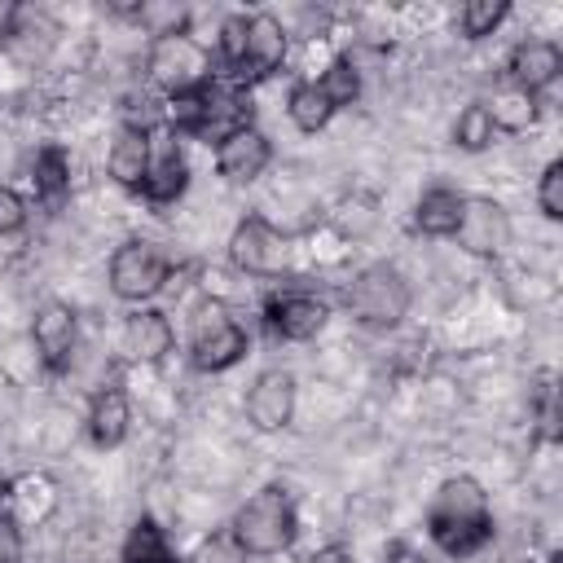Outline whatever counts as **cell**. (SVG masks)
Instances as JSON below:
<instances>
[{"label":"cell","instance_id":"obj_12","mask_svg":"<svg viewBox=\"0 0 563 563\" xmlns=\"http://www.w3.org/2000/svg\"><path fill=\"white\" fill-rule=\"evenodd\" d=\"M282 62H286V31H282V22H277L273 13H251V18H246V48H242V62H238L233 79H238V84L264 79V75H273Z\"/></svg>","mask_w":563,"mask_h":563},{"label":"cell","instance_id":"obj_13","mask_svg":"<svg viewBox=\"0 0 563 563\" xmlns=\"http://www.w3.org/2000/svg\"><path fill=\"white\" fill-rule=\"evenodd\" d=\"M453 238L471 255H501L506 242H510V220H506L501 202H493V198H466Z\"/></svg>","mask_w":563,"mask_h":563},{"label":"cell","instance_id":"obj_18","mask_svg":"<svg viewBox=\"0 0 563 563\" xmlns=\"http://www.w3.org/2000/svg\"><path fill=\"white\" fill-rule=\"evenodd\" d=\"M110 176L123 185V189H136L141 194V180H145V167H150V128L141 123H123L114 145H110Z\"/></svg>","mask_w":563,"mask_h":563},{"label":"cell","instance_id":"obj_16","mask_svg":"<svg viewBox=\"0 0 563 563\" xmlns=\"http://www.w3.org/2000/svg\"><path fill=\"white\" fill-rule=\"evenodd\" d=\"M559 70H563V53H559V44H550V40H523V44H515L510 48V57H506V75H510V88H523V92H541V88H550L554 79H559Z\"/></svg>","mask_w":563,"mask_h":563},{"label":"cell","instance_id":"obj_15","mask_svg":"<svg viewBox=\"0 0 563 563\" xmlns=\"http://www.w3.org/2000/svg\"><path fill=\"white\" fill-rule=\"evenodd\" d=\"M268 158H273V145H268V136L260 128H238L224 141H216V172L224 180H233V185L255 180L268 167Z\"/></svg>","mask_w":563,"mask_h":563},{"label":"cell","instance_id":"obj_2","mask_svg":"<svg viewBox=\"0 0 563 563\" xmlns=\"http://www.w3.org/2000/svg\"><path fill=\"white\" fill-rule=\"evenodd\" d=\"M238 532V541L246 545V554H282L290 550L295 532H299V515L295 501L282 484H264L229 523Z\"/></svg>","mask_w":563,"mask_h":563},{"label":"cell","instance_id":"obj_31","mask_svg":"<svg viewBox=\"0 0 563 563\" xmlns=\"http://www.w3.org/2000/svg\"><path fill=\"white\" fill-rule=\"evenodd\" d=\"M22 229H26V198L0 185V238H18Z\"/></svg>","mask_w":563,"mask_h":563},{"label":"cell","instance_id":"obj_25","mask_svg":"<svg viewBox=\"0 0 563 563\" xmlns=\"http://www.w3.org/2000/svg\"><path fill=\"white\" fill-rule=\"evenodd\" d=\"M506 13H510L506 0H466L462 13H457V22H462V35L466 40H484V35H493L506 22Z\"/></svg>","mask_w":563,"mask_h":563},{"label":"cell","instance_id":"obj_27","mask_svg":"<svg viewBox=\"0 0 563 563\" xmlns=\"http://www.w3.org/2000/svg\"><path fill=\"white\" fill-rule=\"evenodd\" d=\"M317 84L325 88V97H330L334 106H352V101L361 97V75H356V66H352V57H334Z\"/></svg>","mask_w":563,"mask_h":563},{"label":"cell","instance_id":"obj_28","mask_svg":"<svg viewBox=\"0 0 563 563\" xmlns=\"http://www.w3.org/2000/svg\"><path fill=\"white\" fill-rule=\"evenodd\" d=\"M246 559H251V554H246V545L238 541V532H233V528H216L211 537L198 541V550H194L189 563H246Z\"/></svg>","mask_w":563,"mask_h":563},{"label":"cell","instance_id":"obj_24","mask_svg":"<svg viewBox=\"0 0 563 563\" xmlns=\"http://www.w3.org/2000/svg\"><path fill=\"white\" fill-rule=\"evenodd\" d=\"M484 110H488V119H493L497 132H523V128L537 123V97L523 92V88H501V92H493V101H488Z\"/></svg>","mask_w":563,"mask_h":563},{"label":"cell","instance_id":"obj_7","mask_svg":"<svg viewBox=\"0 0 563 563\" xmlns=\"http://www.w3.org/2000/svg\"><path fill=\"white\" fill-rule=\"evenodd\" d=\"M229 260H233L242 273L273 277V273L286 268L290 242H286L264 216H246V220H238V229H233V238H229Z\"/></svg>","mask_w":563,"mask_h":563},{"label":"cell","instance_id":"obj_19","mask_svg":"<svg viewBox=\"0 0 563 563\" xmlns=\"http://www.w3.org/2000/svg\"><path fill=\"white\" fill-rule=\"evenodd\" d=\"M53 506H57V484H53L48 475H40V471L18 475V479L9 484V506H4V510H9L22 528L44 523V519L53 515Z\"/></svg>","mask_w":563,"mask_h":563},{"label":"cell","instance_id":"obj_23","mask_svg":"<svg viewBox=\"0 0 563 563\" xmlns=\"http://www.w3.org/2000/svg\"><path fill=\"white\" fill-rule=\"evenodd\" d=\"M31 185H35V198L44 202H62L70 194V158L62 145H44L31 163Z\"/></svg>","mask_w":563,"mask_h":563},{"label":"cell","instance_id":"obj_22","mask_svg":"<svg viewBox=\"0 0 563 563\" xmlns=\"http://www.w3.org/2000/svg\"><path fill=\"white\" fill-rule=\"evenodd\" d=\"M119 563H176V550H172L167 532L158 528V519L141 515L132 523V532H128V541L119 550Z\"/></svg>","mask_w":563,"mask_h":563},{"label":"cell","instance_id":"obj_32","mask_svg":"<svg viewBox=\"0 0 563 563\" xmlns=\"http://www.w3.org/2000/svg\"><path fill=\"white\" fill-rule=\"evenodd\" d=\"M0 563H22V523L0 510Z\"/></svg>","mask_w":563,"mask_h":563},{"label":"cell","instance_id":"obj_33","mask_svg":"<svg viewBox=\"0 0 563 563\" xmlns=\"http://www.w3.org/2000/svg\"><path fill=\"white\" fill-rule=\"evenodd\" d=\"M387 563H427L418 550H409V545H391L387 550Z\"/></svg>","mask_w":563,"mask_h":563},{"label":"cell","instance_id":"obj_34","mask_svg":"<svg viewBox=\"0 0 563 563\" xmlns=\"http://www.w3.org/2000/svg\"><path fill=\"white\" fill-rule=\"evenodd\" d=\"M308 563H352V559H347V554H343L339 545H325V550H317V554H312Z\"/></svg>","mask_w":563,"mask_h":563},{"label":"cell","instance_id":"obj_29","mask_svg":"<svg viewBox=\"0 0 563 563\" xmlns=\"http://www.w3.org/2000/svg\"><path fill=\"white\" fill-rule=\"evenodd\" d=\"M537 207L545 220H563V158L545 163V172L537 180Z\"/></svg>","mask_w":563,"mask_h":563},{"label":"cell","instance_id":"obj_11","mask_svg":"<svg viewBox=\"0 0 563 563\" xmlns=\"http://www.w3.org/2000/svg\"><path fill=\"white\" fill-rule=\"evenodd\" d=\"M295 418V378L286 369H264L246 391V422L255 431H282Z\"/></svg>","mask_w":563,"mask_h":563},{"label":"cell","instance_id":"obj_21","mask_svg":"<svg viewBox=\"0 0 563 563\" xmlns=\"http://www.w3.org/2000/svg\"><path fill=\"white\" fill-rule=\"evenodd\" d=\"M334 110H339V106L325 97V88H321L317 79L295 84L290 97H286V114H290V123H295L299 132H321V128L334 119Z\"/></svg>","mask_w":563,"mask_h":563},{"label":"cell","instance_id":"obj_26","mask_svg":"<svg viewBox=\"0 0 563 563\" xmlns=\"http://www.w3.org/2000/svg\"><path fill=\"white\" fill-rule=\"evenodd\" d=\"M493 136H497V128H493V119H488V110H484L479 101L466 106V110L457 114V123H453V141H457L462 150H488Z\"/></svg>","mask_w":563,"mask_h":563},{"label":"cell","instance_id":"obj_8","mask_svg":"<svg viewBox=\"0 0 563 563\" xmlns=\"http://www.w3.org/2000/svg\"><path fill=\"white\" fill-rule=\"evenodd\" d=\"M189 185V163H185V150L176 145V132L172 128H150V167H145V180H141V194L163 207V202H176Z\"/></svg>","mask_w":563,"mask_h":563},{"label":"cell","instance_id":"obj_9","mask_svg":"<svg viewBox=\"0 0 563 563\" xmlns=\"http://www.w3.org/2000/svg\"><path fill=\"white\" fill-rule=\"evenodd\" d=\"M75 339H79V321H75V308L66 303H44L35 312V325H31V343H35V356L48 374H66L70 369V356H75Z\"/></svg>","mask_w":563,"mask_h":563},{"label":"cell","instance_id":"obj_35","mask_svg":"<svg viewBox=\"0 0 563 563\" xmlns=\"http://www.w3.org/2000/svg\"><path fill=\"white\" fill-rule=\"evenodd\" d=\"M545 563H563V550H550V559Z\"/></svg>","mask_w":563,"mask_h":563},{"label":"cell","instance_id":"obj_36","mask_svg":"<svg viewBox=\"0 0 563 563\" xmlns=\"http://www.w3.org/2000/svg\"><path fill=\"white\" fill-rule=\"evenodd\" d=\"M176 563H180V559H176Z\"/></svg>","mask_w":563,"mask_h":563},{"label":"cell","instance_id":"obj_5","mask_svg":"<svg viewBox=\"0 0 563 563\" xmlns=\"http://www.w3.org/2000/svg\"><path fill=\"white\" fill-rule=\"evenodd\" d=\"M167 277H172V255L150 238H132L110 255V290L119 299L132 303L154 299L167 286Z\"/></svg>","mask_w":563,"mask_h":563},{"label":"cell","instance_id":"obj_30","mask_svg":"<svg viewBox=\"0 0 563 563\" xmlns=\"http://www.w3.org/2000/svg\"><path fill=\"white\" fill-rule=\"evenodd\" d=\"M216 48H220V62L229 66V75L238 70L242 62V48H246V13H233L220 22V35H216Z\"/></svg>","mask_w":563,"mask_h":563},{"label":"cell","instance_id":"obj_4","mask_svg":"<svg viewBox=\"0 0 563 563\" xmlns=\"http://www.w3.org/2000/svg\"><path fill=\"white\" fill-rule=\"evenodd\" d=\"M347 312L369 330H391L409 312V282L391 264H369L347 286Z\"/></svg>","mask_w":563,"mask_h":563},{"label":"cell","instance_id":"obj_6","mask_svg":"<svg viewBox=\"0 0 563 563\" xmlns=\"http://www.w3.org/2000/svg\"><path fill=\"white\" fill-rule=\"evenodd\" d=\"M145 66H150V79H154L167 97L189 92V88H198V84L211 79V57H207V48H202L194 35H185V31H180V35H158V40L150 44Z\"/></svg>","mask_w":563,"mask_h":563},{"label":"cell","instance_id":"obj_1","mask_svg":"<svg viewBox=\"0 0 563 563\" xmlns=\"http://www.w3.org/2000/svg\"><path fill=\"white\" fill-rule=\"evenodd\" d=\"M427 532L431 541L453 554L466 559L479 545H488L493 537V510H488V493L471 479V475H453L435 488L431 506H427Z\"/></svg>","mask_w":563,"mask_h":563},{"label":"cell","instance_id":"obj_3","mask_svg":"<svg viewBox=\"0 0 563 563\" xmlns=\"http://www.w3.org/2000/svg\"><path fill=\"white\" fill-rule=\"evenodd\" d=\"M246 356V330L229 317L220 299H207L189 317V361L202 374H220Z\"/></svg>","mask_w":563,"mask_h":563},{"label":"cell","instance_id":"obj_20","mask_svg":"<svg viewBox=\"0 0 563 563\" xmlns=\"http://www.w3.org/2000/svg\"><path fill=\"white\" fill-rule=\"evenodd\" d=\"M462 207H466V198H462L457 189L435 185V189H427V194L418 198V207H413V229L427 233V238H453V233H457V220H462Z\"/></svg>","mask_w":563,"mask_h":563},{"label":"cell","instance_id":"obj_10","mask_svg":"<svg viewBox=\"0 0 563 563\" xmlns=\"http://www.w3.org/2000/svg\"><path fill=\"white\" fill-rule=\"evenodd\" d=\"M264 325L273 339H286V343H303L312 339L321 325H325V303L317 295H303V290H286V295H273L264 303Z\"/></svg>","mask_w":563,"mask_h":563},{"label":"cell","instance_id":"obj_17","mask_svg":"<svg viewBox=\"0 0 563 563\" xmlns=\"http://www.w3.org/2000/svg\"><path fill=\"white\" fill-rule=\"evenodd\" d=\"M128 422H132V405H128V391L119 383H106L92 405H88V435L97 449H114L128 440Z\"/></svg>","mask_w":563,"mask_h":563},{"label":"cell","instance_id":"obj_14","mask_svg":"<svg viewBox=\"0 0 563 563\" xmlns=\"http://www.w3.org/2000/svg\"><path fill=\"white\" fill-rule=\"evenodd\" d=\"M172 343H176V330H172L167 312H158V308H136L119 330V352L136 365L163 361L172 352Z\"/></svg>","mask_w":563,"mask_h":563}]
</instances>
